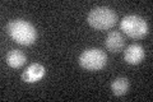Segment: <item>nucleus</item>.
Segmentation results:
<instances>
[{"label":"nucleus","mask_w":153,"mask_h":102,"mask_svg":"<svg viewBox=\"0 0 153 102\" xmlns=\"http://www.w3.org/2000/svg\"><path fill=\"white\" fill-rule=\"evenodd\" d=\"M129 87H130V83L128 78H124V77H119L111 83V89L115 96H124L129 91Z\"/></svg>","instance_id":"1a4fd4ad"},{"label":"nucleus","mask_w":153,"mask_h":102,"mask_svg":"<svg viewBox=\"0 0 153 102\" xmlns=\"http://www.w3.org/2000/svg\"><path fill=\"white\" fill-rule=\"evenodd\" d=\"M45 74H46V70L41 64H31L23 71L22 79L25 80L26 83H36V82L44 78Z\"/></svg>","instance_id":"0eeeda50"},{"label":"nucleus","mask_w":153,"mask_h":102,"mask_svg":"<svg viewBox=\"0 0 153 102\" xmlns=\"http://www.w3.org/2000/svg\"><path fill=\"white\" fill-rule=\"evenodd\" d=\"M79 65L85 70H101L107 65V55L100 48H88L79 56Z\"/></svg>","instance_id":"20e7f679"},{"label":"nucleus","mask_w":153,"mask_h":102,"mask_svg":"<svg viewBox=\"0 0 153 102\" xmlns=\"http://www.w3.org/2000/svg\"><path fill=\"white\" fill-rule=\"evenodd\" d=\"M117 21V16L112 9L106 8V7H98L92 9L88 16H87V22L88 24L94 30L98 31H106L112 28Z\"/></svg>","instance_id":"f03ea898"},{"label":"nucleus","mask_w":153,"mask_h":102,"mask_svg":"<svg viewBox=\"0 0 153 102\" xmlns=\"http://www.w3.org/2000/svg\"><path fill=\"white\" fill-rule=\"evenodd\" d=\"M120 30L131 38H144L148 32H149V27L146 19H143L139 16H126L121 19L120 22Z\"/></svg>","instance_id":"7ed1b4c3"},{"label":"nucleus","mask_w":153,"mask_h":102,"mask_svg":"<svg viewBox=\"0 0 153 102\" xmlns=\"http://www.w3.org/2000/svg\"><path fill=\"white\" fill-rule=\"evenodd\" d=\"M7 31L14 41L19 45L30 46L37 40V31L33 24L25 19H13L8 23Z\"/></svg>","instance_id":"f257e3e1"},{"label":"nucleus","mask_w":153,"mask_h":102,"mask_svg":"<svg viewBox=\"0 0 153 102\" xmlns=\"http://www.w3.org/2000/svg\"><path fill=\"white\" fill-rule=\"evenodd\" d=\"M105 45H106V48L110 52L116 54V52H120L124 48V46H125V38H124V36L120 32L112 31L106 36Z\"/></svg>","instance_id":"423d86ee"},{"label":"nucleus","mask_w":153,"mask_h":102,"mask_svg":"<svg viewBox=\"0 0 153 102\" xmlns=\"http://www.w3.org/2000/svg\"><path fill=\"white\" fill-rule=\"evenodd\" d=\"M26 61H27V56L21 50H10L7 54V64L10 68H14V69L23 66L26 64Z\"/></svg>","instance_id":"6e6552de"},{"label":"nucleus","mask_w":153,"mask_h":102,"mask_svg":"<svg viewBox=\"0 0 153 102\" xmlns=\"http://www.w3.org/2000/svg\"><path fill=\"white\" fill-rule=\"evenodd\" d=\"M144 56H146L144 48L140 45H137V43H133V45L128 46L126 50L124 51V59L130 65H138L139 63L143 61Z\"/></svg>","instance_id":"39448f33"}]
</instances>
